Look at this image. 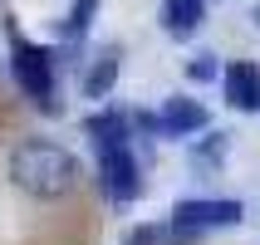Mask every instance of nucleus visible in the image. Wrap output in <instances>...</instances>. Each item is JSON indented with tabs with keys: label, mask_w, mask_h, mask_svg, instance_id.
<instances>
[{
	"label": "nucleus",
	"mask_w": 260,
	"mask_h": 245,
	"mask_svg": "<svg viewBox=\"0 0 260 245\" xmlns=\"http://www.w3.org/2000/svg\"><path fill=\"white\" fill-rule=\"evenodd\" d=\"M123 245H162V226H133Z\"/></svg>",
	"instance_id": "9b49d317"
},
{
	"label": "nucleus",
	"mask_w": 260,
	"mask_h": 245,
	"mask_svg": "<svg viewBox=\"0 0 260 245\" xmlns=\"http://www.w3.org/2000/svg\"><path fill=\"white\" fill-rule=\"evenodd\" d=\"M99 187L113 201H133L143 196V167L133 157V143H103L99 147Z\"/></svg>",
	"instance_id": "f03ea898"
},
{
	"label": "nucleus",
	"mask_w": 260,
	"mask_h": 245,
	"mask_svg": "<svg viewBox=\"0 0 260 245\" xmlns=\"http://www.w3.org/2000/svg\"><path fill=\"white\" fill-rule=\"evenodd\" d=\"M221 88H226V103L241 108V113H255L260 108V69L250 59H236L221 69Z\"/></svg>",
	"instance_id": "39448f33"
},
{
	"label": "nucleus",
	"mask_w": 260,
	"mask_h": 245,
	"mask_svg": "<svg viewBox=\"0 0 260 245\" xmlns=\"http://www.w3.org/2000/svg\"><path fill=\"white\" fill-rule=\"evenodd\" d=\"M211 113H206L197 98H167L157 113V132L162 137H191V132H206Z\"/></svg>",
	"instance_id": "423d86ee"
},
{
	"label": "nucleus",
	"mask_w": 260,
	"mask_h": 245,
	"mask_svg": "<svg viewBox=\"0 0 260 245\" xmlns=\"http://www.w3.org/2000/svg\"><path fill=\"white\" fill-rule=\"evenodd\" d=\"M216 64H211V54H197V64H191V79H216Z\"/></svg>",
	"instance_id": "ddd939ff"
},
{
	"label": "nucleus",
	"mask_w": 260,
	"mask_h": 245,
	"mask_svg": "<svg viewBox=\"0 0 260 245\" xmlns=\"http://www.w3.org/2000/svg\"><path fill=\"white\" fill-rule=\"evenodd\" d=\"M10 69H15V84L25 88V98L49 108V98H54V59L44 54L40 44H15Z\"/></svg>",
	"instance_id": "20e7f679"
},
{
	"label": "nucleus",
	"mask_w": 260,
	"mask_h": 245,
	"mask_svg": "<svg viewBox=\"0 0 260 245\" xmlns=\"http://www.w3.org/2000/svg\"><path fill=\"white\" fill-rule=\"evenodd\" d=\"M128 123L133 118H123V113H93L88 118V132H93V143H128Z\"/></svg>",
	"instance_id": "1a4fd4ad"
},
{
	"label": "nucleus",
	"mask_w": 260,
	"mask_h": 245,
	"mask_svg": "<svg viewBox=\"0 0 260 245\" xmlns=\"http://www.w3.org/2000/svg\"><path fill=\"white\" fill-rule=\"evenodd\" d=\"M255 25H260V0H255Z\"/></svg>",
	"instance_id": "4468645a"
},
{
	"label": "nucleus",
	"mask_w": 260,
	"mask_h": 245,
	"mask_svg": "<svg viewBox=\"0 0 260 245\" xmlns=\"http://www.w3.org/2000/svg\"><path fill=\"white\" fill-rule=\"evenodd\" d=\"M202 10L206 0H162V29L172 40H191L202 29Z\"/></svg>",
	"instance_id": "0eeeda50"
},
{
	"label": "nucleus",
	"mask_w": 260,
	"mask_h": 245,
	"mask_svg": "<svg viewBox=\"0 0 260 245\" xmlns=\"http://www.w3.org/2000/svg\"><path fill=\"white\" fill-rule=\"evenodd\" d=\"M241 216H246L241 201H177L172 206V231L182 235V240H191V235H202V231L241 226Z\"/></svg>",
	"instance_id": "7ed1b4c3"
},
{
	"label": "nucleus",
	"mask_w": 260,
	"mask_h": 245,
	"mask_svg": "<svg viewBox=\"0 0 260 245\" xmlns=\"http://www.w3.org/2000/svg\"><path fill=\"white\" fill-rule=\"evenodd\" d=\"M113 84H118V54L113 49H108V54L103 59H93V69L84 74V98H108V93H113Z\"/></svg>",
	"instance_id": "6e6552de"
},
{
	"label": "nucleus",
	"mask_w": 260,
	"mask_h": 245,
	"mask_svg": "<svg viewBox=\"0 0 260 245\" xmlns=\"http://www.w3.org/2000/svg\"><path fill=\"white\" fill-rule=\"evenodd\" d=\"M103 0H74L69 5V20H64V40H84L88 25H93V15H99Z\"/></svg>",
	"instance_id": "9d476101"
},
{
	"label": "nucleus",
	"mask_w": 260,
	"mask_h": 245,
	"mask_svg": "<svg viewBox=\"0 0 260 245\" xmlns=\"http://www.w3.org/2000/svg\"><path fill=\"white\" fill-rule=\"evenodd\" d=\"M197 157H202V162H221V157H226V132H211V137L197 147Z\"/></svg>",
	"instance_id": "f8f14e48"
},
{
	"label": "nucleus",
	"mask_w": 260,
	"mask_h": 245,
	"mask_svg": "<svg viewBox=\"0 0 260 245\" xmlns=\"http://www.w3.org/2000/svg\"><path fill=\"white\" fill-rule=\"evenodd\" d=\"M10 182L25 196H40V201H59L79 187V162H74L69 147L49 143V137H29L10 152Z\"/></svg>",
	"instance_id": "f257e3e1"
}]
</instances>
